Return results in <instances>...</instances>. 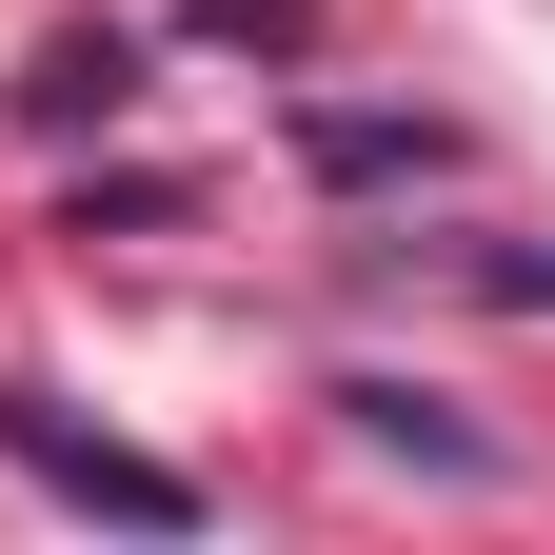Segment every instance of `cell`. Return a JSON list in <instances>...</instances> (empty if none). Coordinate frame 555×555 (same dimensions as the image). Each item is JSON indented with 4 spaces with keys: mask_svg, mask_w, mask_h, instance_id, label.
Here are the masks:
<instances>
[{
    "mask_svg": "<svg viewBox=\"0 0 555 555\" xmlns=\"http://www.w3.org/2000/svg\"><path fill=\"white\" fill-rule=\"evenodd\" d=\"M0 456H21L40 496H80V516H139V535H198V476L119 456V437H80V416H60V397H21V377H0Z\"/></svg>",
    "mask_w": 555,
    "mask_h": 555,
    "instance_id": "cell-1",
    "label": "cell"
},
{
    "mask_svg": "<svg viewBox=\"0 0 555 555\" xmlns=\"http://www.w3.org/2000/svg\"><path fill=\"white\" fill-rule=\"evenodd\" d=\"M337 416H358L377 456H437V476H496V437H476V416H437V397H397V377H337Z\"/></svg>",
    "mask_w": 555,
    "mask_h": 555,
    "instance_id": "cell-2",
    "label": "cell"
},
{
    "mask_svg": "<svg viewBox=\"0 0 555 555\" xmlns=\"http://www.w3.org/2000/svg\"><path fill=\"white\" fill-rule=\"evenodd\" d=\"M119 80H139V40H119V21H100V40H40L21 119H119Z\"/></svg>",
    "mask_w": 555,
    "mask_h": 555,
    "instance_id": "cell-3",
    "label": "cell"
},
{
    "mask_svg": "<svg viewBox=\"0 0 555 555\" xmlns=\"http://www.w3.org/2000/svg\"><path fill=\"white\" fill-rule=\"evenodd\" d=\"M337 179H437V119H318Z\"/></svg>",
    "mask_w": 555,
    "mask_h": 555,
    "instance_id": "cell-4",
    "label": "cell"
},
{
    "mask_svg": "<svg viewBox=\"0 0 555 555\" xmlns=\"http://www.w3.org/2000/svg\"><path fill=\"white\" fill-rule=\"evenodd\" d=\"M198 40H238V60H318V0H198Z\"/></svg>",
    "mask_w": 555,
    "mask_h": 555,
    "instance_id": "cell-5",
    "label": "cell"
}]
</instances>
